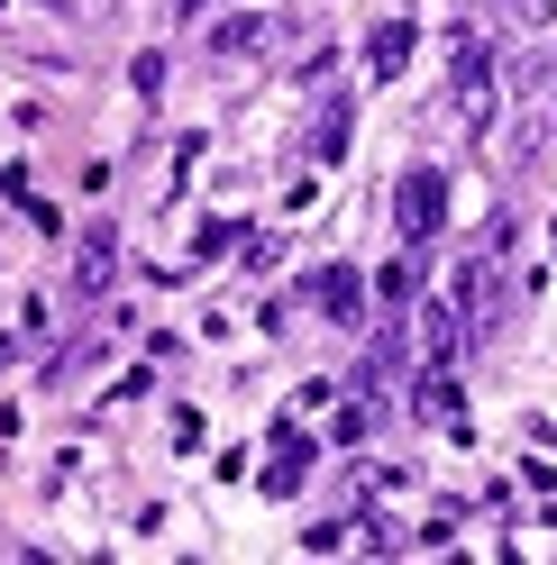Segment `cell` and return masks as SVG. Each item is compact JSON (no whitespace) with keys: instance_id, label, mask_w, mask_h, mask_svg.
<instances>
[{"instance_id":"obj_1","label":"cell","mask_w":557,"mask_h":565,"mask_svg":"<svg viewBox=\"0 0 557 565\" xmlns=\"http://www.w3.org/2000/svg\"><path fill=\"white\" fill-rule=\"evenodd\" d=\"M448 74H458V110H466V128H484V119H494V46H484L475 28H458Z\"/></svg>"},{"instance_id":"obj_2","label":"cell","mask_w":557,"mask_h":565,"mask_svg":"<svg viewBox=\"0 0 557 565\" xmlns=\"http://www.w3.org/2000/svg\"><path fill=\"white\" fill-rule=\"evenodd\" d=\"M439 220H448V173L439 164H411L393 183V228L402 237H439Z\"/></svg>"},{"instance_id":"obj_3","label":"cell","mask_w":557,"mask_h":565,"mask_svg":"<svg viewBox=\"0 0 557 565\" xmlns=\"http://www.w3.org/2000/svg\"><path fill=\"white\" fill-rule=\"evenodd\" d=\"M311 301H320V320L357 329V320H366V274H357V265H320V274H311Z\"/></svg>"},{"instance_id":"obj_4","label":"cell","mask_w":557,"mask_h":565,"mask_svg":"<svg viewBox=\"0 0 557 565\" xmlns=\"http://www.w3.org/2000/svg\"><path fill=\"white\" fill-rule=\"evenodd\" d=\"M421 419H430V429H448V438H475V419H466V383L448 374V365L421 374Z\"/></svg>"},{"instance_id":"obj_5","label":"cell","mask_w":557,"mask_h":565,"mask_svg":"<svg viewBox=\"0 0 557 565\" xmlns=\"http://www.w3.org/2000/svg\"><path fill=\"white\" fill-rule=\"evenodd\" d=\"M411 46H421V28H411V19H385V28L366 38V74H375V83H393L402 64H411Z\"/></svg>"},{"instance_id":"obj_6","label":"cell","mask_w":557,"mask_h":565,"mask_svg":"<svg viewBox=\"0 0 557 565\" xmlns=\"http://www.w3.org/2000/svg\"><path fill=\"white\" fill-rule=\"evenodd\" d=\"M448 301H458V320H484V310H494V265H458Z\"/></svg>"},{"instance_id":"obj_7","label":"cell","mask_w":557,"mask_h":565,"mask_svg":"<svg viewBox=\"0 0 557 565\" xmlns=\"http://www.w3.org/2000/svg\"><path fill=\"white\" fill-rule=\"evenodd\" d=\"M74 265H83V282H92V292H101V282L119 274V237H111V228H83V246H74Z\"/></svg>"},{"instance_id":"obj_8","label":"cell","mask_w":557,"mask_h":565,"mask_svg":"<svg viewBox=\"0 0 557 565\" xmlns=\"http://www.w3.org/2000/svg\"><path fill=\"white\" fill-rule=\"evenodd\" d=\"M421 347H430V365H458V301H439V310H430Z\"/></svg>"},{"instance_id":"obj_9","label":"cell","mask_w":557,"mask_h":565,"mask_svg":"<svg viewBox=\"0 0 557 565\" xmlns=\"http://www.w3.org/2000/svg\"><path fill=\"white\" fill-rule=\"evenodd\" d=\"M375 301H385L393 320H402V310H411V256H393L385 274H375Z\"/></svg>"},{"instance_id":"obj_10","label":"cell","mask_w":557,"mask_h":565,"mask_svg":"<svg viewBox=\"0 0 557 565\" xmlns=\"http://www.w3.org/2000/svg\"><path fill=\"white\" fill-rule=\"evenodd\" d=\"M366 429H375V411H366V402H347V411L329 419V447H366Z\"/></svg>"},{"instance_id":"obj_11","label":"cell","mask_w":557,"mask_h":565,"mask_svg":"<svg viewBox=\"0 0 557 565\" xmlns=\"http://www.w3.org/2000/svg\"><path fill=\"white\" fill-rule=\"evenodd\" d=\"M265 46V19H229L220 28V55H256Z\"/></svg>"},{"instance_id":"obj_12","label":"cell","mask_w":557,"mask_h":565,"mask_svg":"<svg viewBox=\"0 0 557 565\" xmlns=\"http://www.w3.org/2000/svg\"><path fill=\"white\" fill-rule=\"evenodd\" d=\"M128 83H137V92L156 100V92H165V55H137V64H128Z\"/></svg>"},{"instance_id":"obj_13","label":"cell","mask_w":557,"mask_h":565,"mask_svg":"<svg viewBox=\"0 0 557 565\" xmlns=\"http://www.w3.org/2000/svg\"><path fill=\"white\" fill-rule=\"evenodd\" d=\"M347 156V110H329V128H320V164H338Z\"/></svg>"},{"instance_id":"obj_14","label":"cell","mask_w":557,"mask_h":565,"mask_svg":"<svg viewBox=\"0 0 557 565\" xmlns=\"http://www.w3.org/2000/svg\"><path fill=\"white\" fill-rule=\"evenodd\" d=\"M512 10L530 19V28H548V19H557V0H512Z\"/></svg>"},{"instance_id":"obj_15","label":"cell","mask_w":557,"mask_h":565,"mask_svg":"<svg viewBox=\"0 0 557 565\" xmlns=\"http://www.w3.org/2000/svg\"><path fill=\"white\" fill-rule=\"evenodd\" d=\"M548 256H557V220H548Z\"/></svg>"},{"instance_id":"obj_16","label":"cell","mask_w":557,"mask_h":565,"mask_svg":"<svg viewBox=\"0 0 557 565\" xmlns=\"http://www.w3.org/2000/svg\"><path fill=\"white\" fill-rule=\"evenodd\" d=\"M0 10H10V0H0Z\"/></svg>"}]
</instances>
